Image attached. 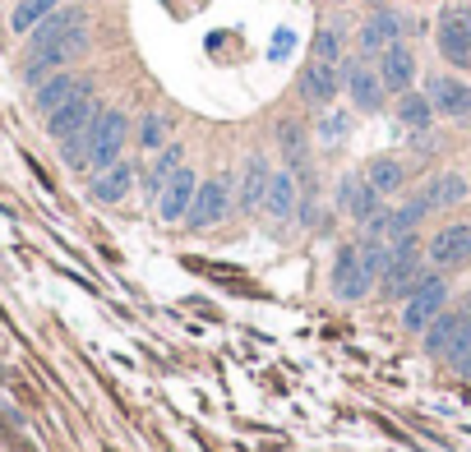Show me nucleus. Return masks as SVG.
<instances>
[{"mask_svg": "<svg viewBox=\"0 0 471 452\" xmlns=\"http://www.w3.org/2000/svg\"><path fill=\"white\" fill-rule=\"evenodd\" d=\"M125 139H129V116L116 111V107L97 111V120H93V153H88V167H93V171L116 167L120 153H125Z\"/></svg>", "mask_w": 471, "mask_h": 452, "instance_id": "1", "label": "nucleus"}, {"mask_svg": "<svg viewBox=\"0 0 471 452\" xmlns=\"http://www.w3.org/2000/svg\"><path fill=\"white\" fill-rule=\"evenodd\" d=\"M448 310V282L444 277H425L407 300H402V328L407 333H425L435 324V314Z\"/></svg>", "mask_w": 471, "mask_h": 452, "instance_id": "2", "label": "nucleus"}, {"mask_svg": "<svg viewBox=\"0 0 471 452\" xmlns=\"http://www.w3.org/2000/svg\"><path fill=\"white\" fill-rule=\"evenodd\" d=\"M227 212H231V176H213V180H199L185 221L194 231H209V226H218Z\"/></svg>", "mask_w": 471, "mask_h": 452, "instance_id": "3", "label": "nucleus"}, {"mask_svg": "<svg viewBox=\"0 0 471 452\" xmlns=\"http://www.w3.org/2000/svg\"><path fill=\"white\" fill-rule=\"evenodd\" d=\"M425 263H421V250H407V254H393L388 250V268L379 277V295L384 300H407L421 282H425Z\"/></svg>", "mask_w": 471, "mask_h": 452, "instance_id": "4", "label": "nucleus"}, {"mask_svg": "<svg viewBox=\"0 0 471 452\" xmlns=\"http://www.w3.org/2000/svg\"><path fill=\"white\" fill-rule=\"evenodd\" d=\"M97 111H102V102H97L93 93H79V98H70L65 107H56V111L46 116V134H51L56 143H65V139L84 134V129L97 120Z\"/></svg>", "mask_w": 471, "mask_h": 452, "instance_id": "5", "label": "nucleus"}, {"mask_svg": "<svg viewBox=\"0 0 471 452\" xmlns=\"http://www.w3.org/2000/svg\"><path fill=\"white\" fill-rule=\"evenodd\" d=\"M79 28H88V15H84L79 5H60V10H51V15L28 33V56H37V51H46V46L65 42V37L79 33Z\"/></svg>", "mask_w": 471, "mask_h": 452, "instance_id": "6", "label": "nucleus"}, {"mask_svg": "<svg viewBox=\"0 0 471 452\" xmlns=\"http://www.w3.org/2000/svg\"><path fill=\"white\" fill-rule=\"evenodd\" d=\"M343 88H347V98L356 102V111H379L384 98H388L379 69H370V65H361V60H347V65H343Z\"/></svg>", "mask_w": 471, "mask_h": 452, "instance_id": "7", "label": "nucleus"}, {"mask_svg": "<svg viewBox=\"0 0 471 452\" xmlns=\"http://www.w3.org/2000/svg\"><path fill=\"white\" fill-rule=\"evenodd\" d=\"M333 291H338V300H365L374 291V282L361 272V245L338 250V259H333Z\"/></svg>", "mask_w": 471, "mask_h": 452, "instance_id": "8", "label": "nucleus"}, {"mask_svg": "<svg viewBox=\"0 0 471 452\" xmlns=\"http://www.w3.org/2000/svg\"><path fill=\"white\" fill-rule=\"evenodd\" d=\"M425 98L439 116L448 120H466L471 116V88L462 79H453V74H430V84H425Z\"/></svg>", "mask_w": 471, "mask_h": 452, "instance_id": "9", "label": "nucleus"}, {"mask_svg": "<svg viewBox=\"0 0 471 452\" xmlns=\"http://www.w3.org/2000/svg\"><path fill=\"white\" fill-rule=\"evenodd\" d=\"M421 337H425V351H430V355L448 360V351H453L462 337H471V310H444V314H435V324H430Z\"/></svg>", "mask_w": 471, "mask_h": 452, "instance_id": "10", "label": "nucleus"}, {"mask_svg": "<svg viewBox=\"0 0 471 452\" xmlns=\"http://www.w3.org/2000/svg\"><path fill=\"white\" fill-rule=\"evenodd\" d=\"M439 51L448 65H471V5L448 10L439 19Z\"/></svg>", "mask_w": 471, "mask_h": 452, "instance_id": "11", "label": "nucleus"}, {"mask_svg": "<svg viewBox=\"0 0 471 452\" xmlns=\"http://www.w3.org/2000/svg\"><path fill=\"white\" fill-rule=\"evenodd\" d=\"M338 93H343V69H338V65L314 60V65L301 69V102H310V107H328Z\"/></svg>", "mask_w": 471, "mask_h": 452, "instance_id": "12", "label": "nucleus"}, {"mask_svg": "<svg viewBox=\"0 0 471 452\" xmlns=\"http://www.w3.org/2000/svg\"><path fill=\"white\" fill-rule=\"evenodd\" d=\"M194 190H199V176H194L189 167H180V171L162 185V194H158V217H162L167 226L185 221V212H189V203H194Z\"/></svg>", "mask_w": 471, "mask_h": 452, "instance_id": "13", "label": "nucleus"}, {"mask_svg": "<svg viewBox=\"0 0 471 452\" xmlns=\"http://www.w3.org/2000/svg\"><path fill=\"white\" fill-rule=\"evenodd\" d=\"M379 79H384V88L388 93H412V84H416V60H412V51L402 46V42H393V46H384L379 51Z\"/></svg>", "mask_w": 471, "mask_h": 452, "instance_id": "14", "label": "nucleus"}, {"mask_svg": "<svg viewBox=\"0 0 471 452\" xmlns=\"http://www.w3.org/2000/svg\"><path fill=\"white\" fill-rule=\"evenodd\" d=\"M425 259L435 268H462L471 259V226H444V231L425 245Z\"/></svg>", "mask_w": 471, "mask_h": 452, "instance_id": "15", "label": "nucleus"}, {"mask_svg": "<svg viewBox=\"0 0 471 452\" xmlns=\"http://www.w3.org/2000/svg\"><path fill=\"white\" fill-rule=\"evenodd\" d=\"M338 203H343V212L356 217V221H370V217L384 212V194H379L370 180H361V176H343V185H338Z\"/></svg>", "mask_w": 471, "mask_h": 452, "instance_id": "16", "label": "nucleus"}, {"mask_svg": "<svg viewBox=\"0 0 471 452\" xmlns=\"http://www.w3.org/2000/svg\"><path fill=\"white\" fill-rule=\"evenodd\" d=\"M301 208V180L292 171H273L268 176V190H263V212L273 221H292Z\"/></svg>", "mask_w": 471, "mask_h": 452, "instance_id": "17", "label": "nucleus"}, {"mask_svg": "<svg viewBox=\"0 0 471 452\" xmlns=\"http://www.w3.org/2000/svg\"><path fill=\"white\" fill-rule=\"evenodd\" d=\"M79 93H93V84H88V79H79V74H70V69H60V74H51V79H42V84H37V111H42V116H51L56 107H65V102L79 98Z\"/></svg>", "mask_w": 471, "mask_h": 452, "instance_id": "18", "label": "nucleus"}, {"mask_svg": "<svg viewBox=\"0 0 471 452\" xmlns=\"http://www.w3.org/2000/svg\"><path fill=\"white\" fill-rule=\"evenodd\" d=\"M278 143H282L287 171H292V176H305V171H310V139H305V125H301V120H282V125H278Z\"/></svg>", "mask_w": 471, "mask_h": 452, "instance_id": "19", "label": "nucleus"}, {"mask_svg": "<svg viewBox=\"0 0 471 452\" xmlns=\"http://www.w3.org/2000/svg\"><path fill=\"white\" fill-rule=\"evenodd\" d=\"M397 33H402V19L393 15V10H379L370 24H361V56H379L384 46H393L397 42Z\"/></svg>", "mask_w": 471, "mask_h": 452, "instance_id": "20", "label": "nucleus"}, {"mask_svg": "<svg viewBox=\"0 0 471 452\" xmlns=\"http://www.w3.org/2000/svg\"><path fill=\"white\" fill-rule=\"evenodd\" d=\"M129 185H134V162H116V167H107V171H97L93 176V199L97 203H120L125 194H129Z\"/></svg>", "mask_w": 471, "mask_h": 452, "instance_id": "21", "label": "nucleus"}, {"mask_svg": "<svg viewBox=\"0 0 471 452\" xmlns=\"http://www.w3.org/2000/svg\"><path fill=\"white\" fill-rule=\"evenodd\" d=\"M268 176H273V171H268V162L254 153L245 167H241V194H236V203L250 212V208H263V190H268Z\"/></svg>", "mask_w": 471, "mask_h": 452, "instance_id": "22", "label": "nucleus"}, {"mask_svg": "<svg viewBox=\"0 0 471 452\" xmlns=\"http://www.w3.org/2000/svg\"><path fill=\"white\" fill-rule=\"evenodd\" d=\"M397 120L407 125L412 134L430 129V125H435V107H430V98H425V93H416V88H412V93H402V98H397Z\"/></svg>", "mask_w": 471, "mask_h": 452, "instance_id": "23", "label": "nucleus"}, {"mask_svg": "<svg viewBox=\"0 0 471 452\" xmlns=\"http://www.w3.org/2000/svg\"><path fill=\"white\" fill-rule=\"evenodd\" d=\"M180 162H185V148H180V143H167L162 153H158V162L148 167V194H153V199H158V194H162V185L180 171Z\"/></svg>", "mask_w": 471, "mask_h": 452, "instance_id": "24", "label": "nucleus"}, {"mask_svg": "<svg viewBox=\"0 0 471 452\" xmlns=\"http://www.w3.org/2000/svg\"><path fill=\"white\" fill-rule=\"evenodd\" d=\"M60 5H65V0H19V5H15V15H10V28L28 37V33H33V28H37V24H42L51 10H60Z\"/></svg>", "mask_w": 471, "mask_h": 452, "instance_id": "25", "label": "nucleus"}, {"mask_svg": "<svg viewBox=\"0 0 471 452\" xmlns=\"http://www.w3.org/2000/svg\"><path fill=\"white\" fill-rule=\"evenodd\" d=\"M365 180H370L379 194H397V190H402V180H407V171H402V162H397V158H374V162L365 167Z\"/></svg>", "mask_w": 471, "mask_h": 452, "instance_id": "26", "label": "nucleus"}, {"mask_svg": "<svg viewBox=\"0 0 471 452\" xmlns=\"http://www.w3.org/2000/svg\"><path fill=\"white\" fill-rule=\"evenodd\" d=\"M425 199H430L435 208H457V203L466 199V180H462L457 171H444V176H435V180H430Z\"/></svg>", "mask_w": 471, "mask_h": 452, "instance_id": "27", "label": "nucleus"}, {"mask_svg": "<svg viewBox=\"0 0 471 452\" xmlns=\"http://www.w3.org/2000/svg\"><path fill=\"white\" fill-rule=\"evenodd\" d=\"M171 143V125L162 116H144L139 120V148H148V153H162V148Z\"/></svg>", "mask_w": 471, "mask_h": 452, "instance_id": "28", "label": "nucleus"}, {"mask_svg": "<svg viewBox=\"0 0 471 452\" xmlns=\"http://www.w3.org/2000/svg\"><path fill=\"white\" fill-rule=\"evenodd\" d=\"M347 129H352V116H347V111H328L323 125H319V139H323V143H343Z\"/></svg>", "mask_w": 471, "mask_h": 452, "instance_id": "29", "label": "nucleus"}, {"mask_svg": "<svg viewBox=\"0 0 471 452\" xmlns=\"http://www.w3.org/2000/svg\"><path fill=\"white\" fill-rule=\"evenodd\" d=\"M314 60H328V65H343V46H338V33H333V28H323V33L314 37Z\"/></svg>", "mask_w": 471, "mask_h": 452, "instance_id": "30", "label": "nucleus"}, {"mask_svg": "<svg viewBox=\"0 0 471 452\" xmlns=\"http://www.w3.org/2000/svg\"><path fill=\"white\" fill-rule=\"evenodd\" d=\"M448 365L462 374V379H471V337H462V342L448 351Z\"/></svg>", "mask_w": 471, "mask_h": 452, "instance_id": "31", "label": "nucleus"}, {"mask_svg": "<svg viewBox=\"0 0 471 452\" xmlns=\"http://www.w3.org/2000/svg\"><path fill=\"white\" fill-rule=\"evenodd\" d=\"M370 5H384V0H370Z\"/></svg>", "mask_w": 471, "mask_h": 452, "instance_id": "32", "label": "nucleus"}]
</instances>
